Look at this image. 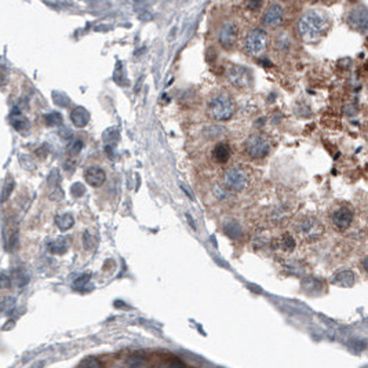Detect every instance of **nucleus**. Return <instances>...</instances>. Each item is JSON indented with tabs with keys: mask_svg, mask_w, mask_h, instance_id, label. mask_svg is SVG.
I'll return each mask as SVG.
<instances>
[{
	"mask_svg": "<svg viewBox=\"0 0 368 368\" xmlns=\"http://www.w3.org/2000/svg\"><path fill=\"white\" fill-rule=\"evenodd\" d=\"M223 231L232 239H239L240 236H241V228H240L239 223H226L225 228H223Z\"/></svg>",
	"mask_w": 368,
	"mask_h": 368,
	"instance_id": "nucleus-18",
	"label": "nucleus"
},
{
	"mask_svg": "<svg viewBox=\"0 0 368 368\" xmlns=\"http://www.w3.org/2000/svg\"><path fill=\"white\" fill-rule=\"evenodd\" d=\"M70 192H72V196L73 197H80L84 195L86 189H84V186H83L82 184H75V185L70 188Z\"/></svg>",
	"mask_w": 368,
	"mask_h": 368,
	"instance_id": "nucleus-26",
	"label": "nucleus"
},
{
	"mask_svg": "<svg viewBox=\"0 0 368 368\" xmlns=\"http://www.w3.org/2000/svg\"><path fill=\"white\" fill-rule=\"evenodd\" d=\"M333 222L334 225L341 229V231H345L348 229L349 226L353 222V211H351L349 207H341L335 211L333 214Z\"/></svg>",
	"mask_w": 368,
	"mask_h": 368,
	"instance_id": "nucleus-11",
	"label": "nucleus"
},
{
	"mask_svg": "<svg viewBox=\"0 0 368 368\" xmlns=\"http://www.w3.org/2000/svg\"><path fill=\"white\" fill-rule=\"evenodd\" d=\"M283 21H284V9L279 3L269 4L261 18L262 25L265 28H270V29H274V28L282 25Z\"/></svg>",
	"mask_w": 368,
	"mask_h": 368,
	"instance_id": "nucleus-9",
	"label": "nucleus"
},
{
	"mask_svg": "<svg viewBox=\"0 0 368 368\" xmlns=\"http://www.w3.org/2000/svg\"><path fill=\"white\" fill-rule=\"evenodd\" d=\"M50 250L54 254H64L68 251V241L65 239H60L50 244Z\"/></svg>",
	"mask_w": 368,
	"mask_h": 368,
	"instance_id": "nucleus-21",
	"label": "nucleus"
},
{
	"mask_svg": "<svg viewBox=\"0 0 368 368\" xmlns=\"http://www.w3.org/2000/svg\"><path fill=\"white\" fill-rule=\"evenodd\" d=\"M247 184H249L247 174L237 167L229 168L223 175V185L228 188V190L241 192L243 189H246Z\"/></svg>",
	"mask_w": 368,
	"mask_h": 368,
	"instance_id": "nucleus-8",
	"label": "nucleus"
},
{
	"mask_svg": "<svg viewBox=\"0 0 368 368\" xmlns=\"http://www.w3.org/2000/svg\"><path fill=\"white\" fill-rule=\"evenodd\" d=\"M295 231L306 241H316L324 233V226L315 217H303L295 225Z\"/></svg>",
	"mask_w": 368,
	"mask_h": 368,
	"instance_id": "nucleus-4",
	"label": "nucleus"
},
{
	"mask_svg": "<svg viewBox=\"0 0 368 368\" xmlns=\"http://www.w3.org/2000/svg\"><path fill=\"white\" fill-rule=\"evenodd\" d=\"M348 24L360 32L368 31V9L364 6H356L348 16Z\"/></svg>",
	"mask_w": 368,
	"mask_h": 368,
	"instance_id": "nucleus-10",
	"label": "nucleus"
},
{
	"mask_svg": "<svg viewBox=\"0 0 368 368\" xmlns=\"http://www.w3.org/2000/svg\"><path fill=\"white\" fill-rule=\"evenodd\" d=\"M44 121L49 127H55V126H61L62 124V116L58 112H52L44 116Z\"/></svg>",
	"mask_w": 368,
	"mask_h": 368,
	"instance_id": "nucleus-20",
	"label": "nucleus"
},
{
	"mask_svg": "<svg viewBox=\"0 0 368 368\" xmlns=\"http://www.w3.org/2000/svg\"><path fill=\"white\" fill-rule=\"evenodd\" d=\"M240 29L234 19H225L218 29V43L225 50H232L239 40Z\"/></svg>",
	"mask_w": 368,
	"mask_h": 368,
	"instance_id": "nucleus-5",
	"label": "nucleus"
},
{
	"mask_svg": "<svg viewBox=\"0 0 368 368\" xmlns=\"http://www.w3.org/2000/svg\"><path fill=\"white\" fill-rule=\"evenodd\" d=\"M11 123H13V127L17 130V131H24L29 127V121L24 117V116H21V113H16V111L13 112V115H11Z\"/></svg>",
	"mask_w": 368,
	"mask_h": 368,
	"instance_id": "nucleus-17",
	"label": "nucleus"
},
{
	"mask_svg": "<svg viewBox=\"0 0 368 368\" xmlns=\"http://www.w3.org/2000/svg\"><path fill=\"white\" fill-rule=\"evenodd\" d=\"M302 287L306 291H320L321 290V283L317 279H305L302 282Z\"/></svg>",
	"mask_w": 368,
	"mask_h": 368,
	"instance_id": "nucleus-22",
	"label": "nucleus"
},
{
	"mask_svg": "<svg viewBox=\"0 0 368 368\" xmlns=\"http://www.w3.org/2000/svg\"><path fill=\"white\" fill-rule=\"evenodd\" d=\"M1 279H3V280H1V287L4 288V287H7V282H9V279H7V273H6V272H3V273H1Z\"/></svg>",
	"mask_w": 368,
	"mask_h": 368,
	"instance_id": "nucleus-31",
	"label": "nucleus"
},
{
	"mask_svg": "<svg viewBox=\"0 0 368 368\" xmlns=\"http://www.w3.org/2000/svg\"><path fill=\"white\" fill-rule=\"evenodd\" d=\"M13 186H14V181L13 178L11 180L6 181V184H4V186H3V201H6L7 199H9L10 193H11V190H13Z\"/></svg>",
	"mask_w": 368,
	"mask_h": 368,
	"instance_id": "nucleus-25",
	"label": "nucleus"
},
{
	"mask_svg": "<svg viewBox=\"0 0 368 368\" xmlns=\"http://www.w3.org/2000/svg\"><path fill=\"white\" fill-rule=\"evenodd\" d=\"M55 225L58 226L60 231H69L75 225V219L70 214H60L55 217Z\"/></svg>",
	"mask_w": 368,
	"mask_h": 368,
	"instance_id": "nucleus-16",
	"label": "nucleus"
},
{
	"mask_svg": "<svg viewBox=\"0 0 368 368\" xmlns=\"http://www.w3.org/2000/svg\"><path fill=\"white\" fill-rule=\"evenodd\" d=\"M186 219H188L189 223H190V226H192L193 229H196V225H195V221H193V218L190 217V214H186Z\"/></svg>",
	"mask_w": 368,
	"mask_h": 368,
	"instance_id": "nucleus-32",
	"label": "nucleus"
},
{
	"mask_svg": "<svg viewBox=\"0 0 368 368\" xmlns=\"http://www.w3.org/2000/svg\"><path fill=\"white\" fill-rule=\"evenodd\" d=\"M269 37L264 28H254L244 37V50L251 57H261L268 49Z\"/></svg>",
	"mask_w": 368,
	"mask_h": 368,
	"instance_id": "nucleus-3",
	"label": "nucleus"
},
{
	"mask_svg": "<svg viewBox=\"0 0 368 368\" xmlns=\"http://www.w3.org/2000/svg\"><path fill=\"white\" fill-rule=\"evenodd\" d=\"M83 244H84V249L91 250L94 247V241L91 240V234L88 232H84V236H83Z\"/></svg>",
	"mask_w": 368,
	"mask_h": 368,
	"instance_id": "nucleus-28",
	"label": "nucleus"
},
{
	"mask_svg": "<svg viewBox=\"0 0 368 368\" xmlns=\"http://www.w3.org/2000/svg\"><path fill=\"white\" fill-rule=\"evenodd\" d=\"M333 284L338 287H351L356 283V274L353 273V270H342L339 273H336L333 279Z\"/></svg>",
	"mask_w": 368,
	"mask_h": 368,
	"instance_id": "nucleus-14",
	"label": "nucleus"
},
{
	"mask_svg": "<svg viewBox=\"0 0 368 368\" xmlns=\"http://www.w3.org/2000/svg\"><path fill=\"white\" fill-rule=\"evenodd\" d=\"M269 141L264 135L259 134H252L250 135L249 139L246 141V152L251 159H264L269 153Z\"/></svg>",
	"mask_w": 368,
	"mask_h": 368,
	"instance_id": "nucleus-6",
	"label": "nucleus"
},
{
	"mask_svg": "<svg viewBox=\"0 0 368 368\" xmlns=\"http://www.w3.org/2000/svg\"><path fill=\"white\" fill-rule=\"evenodd\" d=\"M279 246L282 247L284 251H292V250L295 249V240L292 237L291 234H288V233H285V234H283V237L279 241Z\"/></svg>",
	"mask_w": 368,
	"mask_h": 368,
	"instance_id": "nucleus-19",
	"label": "nucleus"
},
{
	"mask_svg": "<svg viewBox=\"0 0 368 368\" xmlns=\"http://www.w3.org/2000/svg\"><path fill=\"white\" fill-rule=\"evenodd\" d=\"M13 279H14L13 282L17 283V285H25L26 283H28V277H26V276H24V274H21V272H19V270L14 273Z\"/></svg>",
	"mask_w": 368,
	"mask_h": 368,
	"instance_id": "nucleus-27",
	"label": "nucleus"
},
{
	"mask_svg": "<svg viewBox=\"0 0 368 368\" xmlns=\"http://www.w3.org/2000/svg\"><path fill=\"white\" fill-rule=\"evenodd\" d=\"M363 268H364V270L368 273V257H366L363 259Z\"/></svg>",
	"mask_w": 368,
	"mask_h": 368,
	"instance_id": "nucleus-33",
	"label": "nucleus"
},
{
	"mask_svg": "<svg viewBox=\"0 0 368 368\" xmlns=\"http://www.w3.org/2000/svg\"><path fill=\"white\" fill-rule=\"evenodd\" d=\"M226 79L232 86L237 88H247L251 86L252 76L249 69L240 65H232L226 70Z\"/></svg>",
	"mask_w": 368,
	"mask_h": 368,
	"instance_id": "nucleus-7",
	"label": "nucleus"
},
{
	"mask_svg": "<svg viewBox=\"0 0 368 368\" xmlns=\"http://www.w3.org/2000/svg\"><path fill=\"white\" fill-rule=\"evenodd\" d=\"M84 181L93 188H100L106 181V174L101 167L93 166V167H88L84 171Z\"/></svg>",
	"mask_w": 368,
	"mask_h": 368,
	"instance_id": "nucleus-12",
	"label": "nucleus"
},
{
	"mask_svg": "<svg viewBox=\"0 0 368 368\" xmlns=\"http://www.w3.org/2000/svg\"><path fill=\"white\" fill-rule=\"evenodd\" d=\"M82 149H83V142L80 141V139H75L68 148V153L70 156H76L82 152Z\"/></svg>",
	"mask_w": 368,
	"mask_h": 368,
	"instance_id": "nucleus-23",
	"label": "nucleus"
},
{
	"mask_svg": "<svg viewBox=\"0 0 368 368\" xmlns=\"http://www.w3.org/2000/svg\"><path fill=\"white\" fill-rule=\"evenodd\" d=\"M232 154V148L229 144L226 142H218L217 145L213 148V152H211V157L215 163L218 164H225V163L229 162Z\"/></svg>",
	"mask_w": 368,
	"mask_h": 368,
	"instance_id": "nucleus-13",
	"label": "nucleus"
},
{
	"mask_svg": "<svg viewBox=\"0 0 368 368\" xmlns=\"http://www.w3.org/2000/svg\"><path fill=\"white\" fill-rule=\"evenodd\" d=\"M236 111L234 101L232 100L231 95L221 93L215 95L214 98L208 103V115L214 120L218 121H226L233 117Z\"/></svg>",
	"mask_w": 368,
	"mask_h": 368,
	"instance_id": "nucleus-2",
	"label": "nucleus"
},
{
	"mask_svg": "<svg viewBox=\"0 0 368 368\" xmlns=\"http://www.w3.org/2000/svg\"><path fill=\"white\" fill-rule=\"evenodd\" d=\"M70 119H72V123L79 127V129H82V127H86L87 124H88V121H90V113L88 111H86L84 108H82V106H79V108H75L72 113H70Z\"/></svg>",
	"mask_w": 368,
	"mask_h": 368,
	"instance_id": "nucleus-15",
	"label": "nucleus"
},
{
	"mask_svg": "<svg viewBox=\"0 0 368 368\" xmlns=\"http://www.w3.org/2000/svg\"><path fill=\"white\" fill-rule=\"evenodd\" d=\"M325 26H327V19L324 16L316 10H309L298 21V32L303 40L313 42L324 32Z\"/></svg>",
	"mask_w": 368,
	"mask_h": 368,
	"instance_id": "nucleus-1",
	"label": "nucleus"
},
{
	"mask_svg": "<svg viewBox=\"0 0 368 368\" xmlns=\"http://www.w3.org/2000/svg\"><path fill=\"white\" fill-rule=\"evenodd\" d=\"M90 283V274H83L79 279H76V282L73 283V288L76 290H84L86 285Z\"/></svg>",
	"mask_w": 368,
	"mask_h": 368,
	"instance_id": "nucleus-24",
	"label": "nucleus"
},
{
	"mask_svg": "<svg viewBox=\"0 0 368 368\" xmlns=\"http://www.w3.org/2000/svg\"><path fill=\"white\" fill-rule=\"evenodd\" d=\"M82 366H91V367H98L100 366V363L98 361H94V360H84V361H82Z\"/></svg>",
	"mask_w": 368,
	"mask_h": 368,
	"instance_id": "nucleus-30",
	"label": "nucleus"
},
{
	"mask_svg": "<svg viewBox=\"0 0 368 368\" xmlns=\"http://www.w3.org/2000/svg\"><path fill=\"white\" fill-rule=\"evenodd\" d=\"M249 9L252 10V11H257V10L261 9L262 6V0H249Z\"/></svg>",
	"mask_w": 368,
	"mask_h": 368,
	"instance_id": "nucleus-29",
	"label": "nucleus"
}]
</instances>
